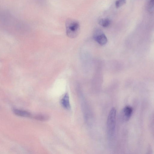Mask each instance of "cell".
<instances>
[{
  "instance_id": "obj_1",
  "label": "cell",
  "mask_w": 154,
  "mask_h": 154,
  "mask_svg": "<svg viewBox=\"0 0 154 154\" xmlns=\"http://www.w3.org/2000/svg\"><path fill=\"white\" fill-rule=\"evenodd\" d=\"M65 26L66 34L69 37L74 38L78 35L80 26L78 21L73 19L68 18L66 20Z\"/></svg>"
},
{
  "instance_id": "obj_2",
  "label": "cell",
  "mask_w": 154,
  "mask_h": 154,
  "mask_svg": "<svg viewBox=\"0 0 154 154\" xmlns=\"http://www.w3.org/2000/svg\"><path fill=\"white\" fill-rule=\"evenodd\" d=\"M116 109L112 107L110 110L107 119L106 126L107 133L109 137L114 135L115 129Z\"/></svg>"
},
{
  "instance_id": "obj_3",
  "label": "cell",
  "mask_w": 154,
  "mask_h": 154,
  "mask_svg": "<svg viewBox=\"0 0 154 154\" xmlns=\"http://www.w3.org/2000/svg\"><path fill=\"white\" fill-rule=\"evenodd\" d=\"M133 108L130 106H127L122 109L119 115L120 120L122 122H126L130 119L133 112Z\"/></svg>"
},
{
  "instance_id": "obj_4",
  "label": "cell",
  "mask_w": 154,
  "mask_h": 154,
  "mask_svg": "<svg viewBox=\"0 0 154 154\" xmlns=\"http://www.w3.org/2000/svg\"><path fill=\"white\" fill-rule=\"evenodd\" d=\"M93 38L96 42L101 45L106 44L107 42V39L105 35L99 29H97L95 31Z\"/></svg>"
},
{
  "instance_id": "obj_5",
  "label": "cell",
  "mask_w": 154,
  "mask_h": 154,
  "mask_svg": "<svg viewBox=\"0 0 154 154\" xmlns=\"http://www.w3.org/2000/svg\"><path fill=\"white\" fill-rule=\"evenodd\" d=\"M61 103L63 107L67 110H69L71 106L69 102V97L68 93L64 95L61 100Z\"/></svg>"
},
{
  "instance_id": "obj_6",
  "label": "cell",
  "mask_w": 154,
  "mask_h": 154,
  "mask_svg": "<svg viewBox=\"0 0 154 154\" xmlns=\"http://www.w3.org/2000/svg\"><path fill=\"white\" fill-rule=\"evenodd\" d=\"M13 111L15 114L18 116L26 117H31L32 116L30 113L26 111L18 109H14Z\"/></svg>"
},
{
  "instance_id": "obj_7",
  "label": "cell",
  "mask_w": 154,
  "mask_h": 154,
  "mask_svg": "<svg viewBox=\"0 0 154 154\" xmlns=\"http://www.w3.org/2000/svg\"><path fill=\"white\" fill-rule=\"evenodd\" d=\"M99 24L104 27H109L111 24L110 20L107 18H102L99 20Z\"/></svg>"
},
{
  "instance_id": "obj_8",
  "label": "cell",
  "mask_w": 154,
  "mask_h": 154,
  "mask_svg": "<svg viewBox=\"0 0 154 154\" xmlns=\"http://www.w3.org/2000/svg\"><path fill=\"white\" fill-rule=\"evenodd\" d=\"M34 118L36 120L41 121L48 120L49 118L48 116L42 114L36 115L34 116Z\"/></svg>"
},
{
  "instance_id": "obj_9",
  "label": "cell",
  "mask_w": 154,
  "mask_h": 154,
  "mask_svg": "<svg viewBox=\"0 0 154 154\" xmlns=\"http://www.w3.org/2000/svg\"><path fill=\"white\" fill-rule=\"evenodd\" d=\"M147 9L148 11L152 13L154 10V0H150L148 4Z\"/></svg>"
},
{
  "instance_id": "obj_10",
  "label": "cell",
  "mask_w": 154,
  "mask_h": 154,
  "mask_svg": "<svg viewBox=\"0 0 154 154\" xmlns=\"http://www.w3.org/2000/svg\"><path fill=\"white\" fill-rule=\"evenodd\" d=\"M115 5L116 8H118L120 7L122 4L119 0H117L115 2Z\"/></svg>"
},
{
  "instance_id": "obj_11",
  "label": "cell",
  "mask_w": 154,
  "mask_h": 154,
  "mask_svg": "<svg viewBox=\"0 0 154 154\" xmlns=\"http://www.w3.org/2000/svg\"><path fill=\"white\" fill-rule=\"evenodd\" d=\"M121 2L122 5L125 4L126 2V0H119Z\"/></svg>"
}]
</instances>
